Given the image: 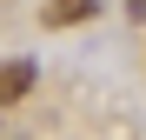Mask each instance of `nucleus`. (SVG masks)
Returning <instances> with one entry per match:
<instances>
[{
  "instance_id": "1",
  "label": "nucleus",
  "mask_w": 146,
  "mask_h": 140,
  "mask_svg": "<svg viewBox=\"0 0 146 140\" xmlns=\"http://www.w3.org/2000/svg\"><path fill=\"white\" fill-rule=\"evenodd\" d=\"M33 60H0V107H13V100H27L33 93Z\"/></svg>"
},
{
  "instance_id": "2",
  "label": "nucleus",
  "mask_w": 146,
  "mask_h": 140,
  "mask_svg": "<svg viewBox=\"0 0 146 140\" xmlns=\"http://www.w3.org/2000/svg\"><path fill=\"white\" fill-rule=\"evenodd\" d=\"M100 13V0H46V27H80Z\"/></svg>"
}]
</instances>
